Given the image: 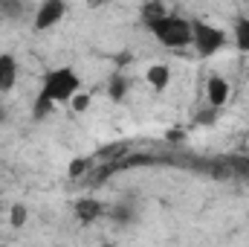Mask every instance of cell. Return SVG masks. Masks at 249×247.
<instances>
[{
  "label": "cell",
  "instance_id": "6da1fadb",
  "mask_svg": "<svg viewBox=\"0 0 249 247\" xmlns=\"http://www.w3.org/2000/svg\"><path fill=\"white\" fill-rule=\"evenodd\" d=\"M84 90V79L72 64H58L50 67L41 76L38 84V96H35V117H47L50 111H55L58 105H70V99Z\"/></svg>",
  "mask_w": 249,
  "mask_h": 247
},
{
  "label": "cell",
  "instance_id": "7a4b0ae2",
  "mask_svg": "<svg viewBox=\"0 0 249 247\" xmlns=\"http://www.w3.org/2000/svg\"><path fill=\"white\" fill-rule=\"evenodd\" d=\"M145 26L154 35V41L160 47H165V50H186V47H191V18L145 6Z\"/></svg>",
  "mask_w": 249,
  "mask_h": 247
},
{
  "label": "cell",
  "instance_id": "3957f363",
  "mask_svg": "<svg viewBox=\"0 0 249 247\" xmlns=\"http://www.w3.org/2000/svg\"><path fill=\"white\" fill-rule=\"evenodd\" d=\"M229 41H232V35L223 26L203 21V18H191V47L200 59H212V56L223 53L229 47Z\"/></svg>",
  "mask_w": 249,
  "mask_h": 247
},
{
  "label": "cell",
  "instance_id": "277c9868",
  "mask_svg": "<svg viewBox=\"0 0 249 247\" xmlns=\"http://www.w3.org/2000/svg\"><path fill=\"white\" fill-rule=\"evenodd\" d=\"M67 18V0H41L32 12V29L50 32Z\"/></svg>",
  "mask_w": 249,
  "mask_h": 247
},
{
  "label": "cell",
  "instance_id": "5b68a950",
  "mask_svg": "<svg viewBox=\"0 0 249 247\" xmlns=\"http://www.w3.org/2000/svg\"><path fill=\"white\" fill-rule=\"evenodd\" d=\"M229 96H232V84H229V79L220 76V73H212V76L206 79V102H209V108H212V111L226 108Z\"/></svg>",
  "mask_w": 249,
  "mask_h": 247
},
{
  "label": "cell",
  "instance_id": "8992f818",
  "mask_svg": "<svg viewBox=\"0 0 249 247\" xmlns=\"http://www.w3.org/2000/svg\"><path fill=\"white\" fill-rule=\"evenodd\" d=\"M18 79H20V62L15 53L3 50L0 53V96L12 93L18 87Z\"/></svg>",
  "mask_w": 249,
  "mask_h": 247
},
{
  "label": "cell",
  "instance_id": "52a82bcc",
  "mask_svg": "<svg viewBox=\"0 0 249 247\" xmlns=\"http://www.w3.org/2000/svg\"><path fill=\"white\" fill-rule=\"evenodd\" d=\"M171 79H174L171 64L154 62V64H148V67H145V82H148V87H151L154 93H165V90L171 87Z\"/></svg>",
  "mask_w": 249,
  "mask_h": 247
},
{
  "label": "cell",
  "instance_id": "ba28073f",
  "mask_svg": "<svg viewBox=\"0 0 249 247\" xmlns=\"http://www.w3.org/2000/svg\"><path fill=\"white\" fill-rule=\"evenodd\" d=\"M75 215H78V221L93 224L96 218H102V204L93 201V198H81V201L75 204Z\"/></svg>",
  "mask_w": 249,
  "mask_h": 247
},
{
  "label": "cell",
  "instance_id": "9c48e42d",
  "mask_svg": "<svg viewBox=\"0 0 249 247\" xmlns=\"http://www.w3.org/2000/svg\"><path fill=\"white\" fill-rule=\"evenodd\" d=\"M232 44H235L241 53H247V56H249V15H247V18H238V21H235V29H232Z\"/></svg>",
  "mask_w": 249,
  "mask_h": 247
},
{
  "label": "cell",
  "instance_id": "30bf717a",
  "mask_svg": "<svg viewBox=\"0 0 249 247\" xmlns=\"http://www.w3.org/2000/svg\"><path fill=\"white\" fill-rule=\"evenodd\" d=\"M90 102H93V96H90L87 90H78V93L70 99V105H67V108H70L72 114H84V111H90Z\"/></svg>",
  "mask_w": 249,
  "mask_h": 247
},
{
  "label": "cell",
  "instance_id": "8fae6325",
  "mask_svg": "<svg viewBox=\"0 0 249 247\" xmlns=\"http://www.w3.org/2000/svg\"><path fill=\"white\" fill-rule=\"evenodd\" d=\"M110 84H113V87H110V96H113V99H122L124 93H127V82H124L122 76H116Z\"/></svg>",
  "mask_w": 249,
  "mask_h": 247
},
{
  "label": "cell",
  "instance_id": "7c38bea8",
  "mask_svg": "<svg viewBox=\"0 0 249 247\" xmlns=\"http://www.w3.org/2000/svg\"><path fill=\"white\" fill-rule=\"evenodd\" d=\"M84 169H87V160H72L67 172H70V178H78V175H84Z\"/></svg>",
  "mask_w": 249,
  "mask_h": 247
},
{
  "label": "cell",
  "instance_id": "4fadbf2b",
  "mask_svg": "<svg viewBox=\"0 0 249 247\" xmlns=\"http://www.w3.org/2000/svg\"><path fill=\"white\" fill-rule=\"evenodd\" d=\"M9 215H12V224H15V227H23V221H26V209H23V206H15Z\"/></svg>",
  "mask_w": 249,
  "mask_h": 247
},
{
  "label": "cell",
  "instance_id": "5bb4252c",
  "mask_svg": "<svg viewBox=\"0 0 249 247\" xmlns=\"http://www.w3.org/2000/svg\"><path fill=\"white\" fill-rule=\"evenodd\" d=\"M110 0H87V6H93V9H99V6H107Z\"/></svg>",
  "mask_w": 249,
  "mask_h": 247
},
{
  "label": "cell",
  "instance_id": "9a60e30c",
  "mask_svg": "<svg viewBox=\"0 0 249 247\" xmlns=\"http://www.w3.org/2000/svg\"><path fill=\"white\" fill-rule=\"evenodd\" d=\"M3 117H6V111H3V105H0V120H3Z\"/></svg>",
  "mask_w": 249,
  "mask_h": 247
},
{
  "label": "cell",
  "instance_id": "2e32d148",
  "mask_svg": "<svg viewBox=\"0 0 249 247\" xmlns=\"http://www.w3.org/2000/svg\"><path fill=\"white\" fill-rule=\"evenodd\" d=\"M247 6H249V0H247Z\"/></svg>",
  "mask_w": 249,
  "mask_h": 247
}]
</instances>
